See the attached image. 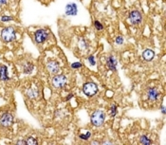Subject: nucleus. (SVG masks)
<instances>
[{
  "label": "nucleus",
  "mask_w": 166,
  "mask_h": 145,
  "mask_svg": "<svg viewBox=\"0 0 166 145\" xmlns=\"http://www.w3.org/2000/svg\"><path fill=\"white\" fill-rule=\"evenodd\" d=\"M105 120V114L102 110H96L95 112L92 113L90 117L91 123L94 126H96V127H99V126H102L104 124Z\"/></svg>",
  "instance_id": "obj_1"
},
{
  "label": "nucleus",
  "mask_w": 166,
  "mask_h": 145,
  "mask_svg": "<svg viewBox=\"0 0 166 145\" xmlns=\"http://www.w3.org/2000/svg\"><path fill=\"white\" fill-rule=\"evenodd\" d=\"M16 37L15 29L13 27H7L2 29L1 31V38L4 42H12Z\"/></svg>",
  "instance_id": "obj_2"
},
{
  "label": "nucleus",
  "mask_w": 166,
  "mask_h": 145,
  "mask_svg": "<svg viewBox=\"0 0 166 145\" xmlns=\"http://www.w3.org/2000/svg\"><path fill=\"white\" fill-rule=\"evenodd\" d=\"M83 92L86 94L87 97H92L94 96L96 93L98 92V86L97 84L94 83H91V82H88L86 83L83 86Z\"/></svg>",
  "instance_id": "obj_3"
},
{
  "label": "nucleus",
  "mask_w": 166,
  "mask_h": 145,
  "mask_svg": "<svg viewBox=\"0 0 166 145\" xmlns=\"http://www.w3.org/2000/svg\"><path fill=\"white\" fill-rule=\"evenodd\" d=\"M66 77L64 75H56L52 78V85L56 88H63L66 84Z\"/></svg>",
  "instance_id": "obj_4"
},
{
  "label": "nucleus",
  "mask_w": 166,
  "mask_h": 145,
  "mask_svg": "<svg viewBox=\"0 0 166 145\" xmlns=\"http://www.w3.org/2000/svg\"><path fill=\"white\" fill-rule=\"evenodd\" d=\"M13 117L10 113H4L0 117V124L4 127H9L13 124Z\"/></svg>",
  "instance_id": "obj_5"
},
{
  "label": "nucleus",
  "mask_w": 166,
  "mask_h": 145,
  "mask_svg": "<svg viewBox=\"0 0 166 145\" xmlns=\"http://www.w3.org/2000/svg\"><path fill=\"white\" fill-rule=\"evenodd\" d=\"M47 36H49V33L45 29H38L34 33V39L38 44H41L43 42H45L47 40Z\"/></svg>",
  "instance_id": "obj_6"
},
{
  "label": "nucleus",
  "mask_w": 166,
  "mask_h": 145,
  "mask_svg": "<svg viewBox=\"0 0 166 145\" xmlns=\"http://www.w3.org/2000/svg\"><path fill=\"white\" fill-rule=\"evenodd\" d=\"M78 13V7L75 3H68L66 6V14L68 16H75Z\"/></svg>",
  "instance_id": "obj_7"
},
{
  "label": "nucleus",
  "mask_w": 166,
  "mask_h": 145,
  "mask_svg": "<svg viewBox=\"0 0 166 145\" xmlns=\"http://www.w3.org/2000/svg\"><path fill=\"white\" fill-rule=\"evenodd\" d=\"M142 16L139 12L138 10H133V12L130 13V15H129V20L133 24V25H137L139 24L142 22Z\"/></svg>",
  "instance_id": "obj_8"
},
{
  "label": "nucleus",
  "mask_w": 166,
  "mask_h": 145,
  "mask_svg": "<svg viewBox=\"0 0 166 145\" xmlns=\"http://www.w3.org/2000/svg\"><path fill=\"white\" fill-rule=\"evenodd\" d=\"M47 68L51 74H57L60 71V66L56 61H49L47 64Z\"/></svg>",
  "instance_id": "obj_9"
},
{
  "label": "nucleus",
  "mask_w": 166,
  "mask_h": 145,
  "mask_svg": "<svg viewBox=\"0 0 166 145\" xmlns=\"http://www.w3.org/2000/svg\"><path fill=\"white\" fill-rule=\"evenodd\" d=\"M158 95H160V92L154 87L149 88L148 91H147V98H148V100L151 102L157 101L158 98Z\"/></svg>",
  "instance_id": "obj_10"
},
{
  "label": "nucleus",
  "mask_w": 166,
  "mask_h": 145,
  "mask_svg": "<svg viewBox=\"0 0 166 145\" xmlns=\"http://www.w3.org/2000/svg\"><path fill=\"white\" fill-rule=\"evenodd\" d=\"M0 80L2 81H8L9 76H8V69H7L6 66H0Z\"/></svg>",
  "instance_id": "obj_11"
},
{
  "label": "nucleus",
  "mask_w": 166,
  "mask_h": 145,
  "mask_svg": "<svg viewBox=\"0 0 166 145\" xmlns=\"http://www.w3.org/2000/svg\"><path fill=\"white\" fill-rule=\"evenodd\" d=\"M155 57V52L151 49H145L142 52V58L144 59L145 61H151L153 60Z\"/></svg>",
  "instance_id": "obj_12"
},
{
  "label": "nucleus",
  "mask_w": 166,
  "mask_h": 145,
  "mask_svg": "<svg viewBox=\"0 0 166 145\" xmlns=\"http://www.w3.org/2000/svg\"><path fill=\"white\" fill-rule=\"evenodd\" d=\"M107 66L109 68V69H111L112 71H115L116 70V66H117V62H116V59L114 58L113 56H109L107 59Z\"/></svg>",
  "instance_id": "obj_13"
},
{
  "label": "nucleus",
  "mask_w": 166,
  "mask_h": 145,
  "mask_svg": "<svg viewBox=\"0 0 166 145\" xmlns=\"http://www.w3.org/2000/svg\"><path fill=\"white\" fill-rule=\"evenodd\" d=\"M27 95L29 99H34L36 98V97L38 96V92L37 91H35L34 89H29V90L27 91Z\"/></svg>",
  "instance_id": "obj_14"
},
{
  "label": "nucleus",
  "mask_w": 166,
  "mask_h": 145,
  "mask_svg": "<svg viewBox=\"0 0 166 145\" xmlns=\"http://www.w3.org/2000/svg\"><path fill=\"white\" fill-rule=\"evenodd\" d=\"M26 144L28 145H35V144H38V140L35 139L34 137H29L27 140H26Z\"/></svg>",
  "instance_id": "obj_15"
},
{
  "label": "nucleus",
  "mask_w": 166,
  "mask_h": 145,
  "mask_svg": "<svg viewBox=\"0 0 166 145\" xmlns=\"http://www.w3.org/2000/svg\"><path fill=\"white\" fill-rule=\"evenodd\" d=\"M139 142H141L142 144L147 145V144H150L151 142H152V141H151L146 136H142V137H141V139H139Z\"/></svg>",
  "instance_id": "obj_16"
},
{
  "label": "nucleus",
  "mask_w": 166,
  "mask_h": 145,
  "mask_svg": "<svg viewBox=\"0 0 166 145\" xmlns=\"http://www.w3.org/2000/svg\"><path fill=\"white\" fill-rule=\"evenodd\" d=\"M94 25H95V28H96L97 31H103V29H104V27H103V25L101 24V22L96 20L94 22Z\"/></svg>",
  "instance_id": "obj_17"
},
{
  "label": "nucleus",
  "mask_w": 166,
  "mask_h": 145,
  "mask_svg": "<svg viewBox=\"0 0 166 145\" xmlns=\"http://www.w3.org/2000/svg\"><path fill=\"white\" fill-rule=\"evenodd\" d=\"M32 68H33V66L31 65V64H29L24 68V72L25 73H31L32 71Z\"/></svg>",
  "instance_id": "obj_18"
},
{
  "label": "nucleus",
  "mask_w": 166,
  "mask_h": 145,
  "mask_svg": "<svg viewBox=\"0 0 166 145\" xmlns=\"http://www.w3.org/2000/svg\"><path fill=\"white\" fill-rule=\"evenodd\" d=\"M116 114H117V106L115 105H113L111 106V108H110V115H111L112 117H114L116 116Z\"/></svg>",
  "instance_id": "obj_19"
},
{
  "label": "nucleus",
  "mask_w": 166,
  "mask_h": 145,
  "mask_svg": "<svg viewBox=\"0 0 166 145\" xmlns=\"http://www.w3.org/2000/svg\"><path fill=\"white\" fill-rule=\"evenodd\" d=\"M90 136H91V133H90V132H87V133L86 134V135H80L79 137H80V139H81L87 140V139L90 137Z\"/></svg>",
  "instance_id": "obj_20"
},
{
  "label": "nucleus",
  "mask_w": 166,
  "mask_h": 145,
  "mask_svg": "<svg viewBox=\"0 0 166 145\" xmlns=\"http://www.w3.org/2000/svg\"><path fill=\"white\" fill-rule=\"evenodd\" d=\"M115 42L118 44V45H121L123 43V38L121 36H118L117 38L115 39Z\"/></svg>",
  "instance_id": "obj_21"
},
{
  "label": "nucleus",
  "mask_w": 166,
  "mask_h": 145,
  "mask_svg": "<svg viewBox=\"0 0 166 145\" xmlns=\"http://www.w3.org/2000/svg\"><path fill=\"white\" fill-rule=\"evenodd\" d=\"M71 68H82V64H80V63H73V64L71 65Z\"/></svg>",
  "instance_id": "obj_22"
},
{
  "label": "nucleus",
  "mask_w": 166,
  "mask_h": 145,
  "mask_svg": "<svg viewBox=\"0 0 166 145\" xmlns=\"http://www.w3.org/2000/svg\"><path fill=\"white\" fill-rule=\"evenodd\" d=\"M1 20H2L3 22H6V21H10V20H13V18H12V17H10V16H6V15H4V16H2Z\"/></svg>",
  "instance_id": "obj_23"
},
{
  "label": "nucleus",
  "mask_w": 166,
  "mask_h": 145,
  "mask_svg": "<svg viewBox=\"0 0 166 145\" xmlns=\"http://www.w3.org/2000/svg\"><path fill=\"white\" fill-rule=\"evenodd\" d=\"M88 61H89V63H90L92 66L95 65V60H94V56H93V55H91V56L88 57Z\"/></svg>",
  "instance_id": "obj_24"
},
{
  "label": "nucleus",
  "mask_w": 166,
  "mask_h": 145,
  "mask_svg": "<svg viewBox=\"0 0 166 145\" xmlns=\"http://www.w3.org/2000/svg\"><path fill=\"white\" fill-rule=\"evenodd\" d=\"M80 46H81V47H82V48H86V47L87 45H86V41H84V39L81 40V44H80Z\"/></svg>",
  "instance_id": "obj_25"
},
{
  "label": "nucleus",
  "mask_w": 166,
  "mask_h": 145,
  "mask_svg": "<svg viewBox=\"0 0 166 145\" xmlns=\"http://www.w3.org/2000/svg\"><path fill=\"white\" fill-rule=\"evenodd\" d=\"M7 2H8V0H0V6L5 5Z\"/></svg>",
  "instance_id": "obj_26"
},
{
  "label": "nucleus",
  "mask_w": 166,
  "mask_h": 145,
  "mask_svg": "<svg viewBox=\"0 0 166 145\" xmlns=\"http://www.w3.org/2000/svg\"><path fill=\"white\" fill-rule=\"evenodd\" d=\"M16 144H26V140H18L16 141Z\"/></svg>",
  "instance_id": "obj_27"
},
{
  "label": "nucleus",
  "mask_w": 166,
  "mask_h": 145,
  "mask_svg": "<svg viewBox=\"0 0 166 145\" xmlns=\"http://www.w3.org/2000/svg\"><path fill=\"white\" fill-rule=\"evenodd\" d=\"M72 97H73V95L72 94H70V95H69V96H68V97H66V101H68V100H70L71 98H72Z\"/></svg>",
  "instance_id": "obj_28"
}]
</instances>
